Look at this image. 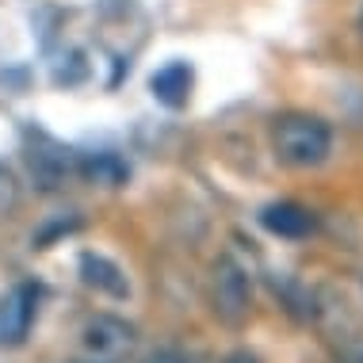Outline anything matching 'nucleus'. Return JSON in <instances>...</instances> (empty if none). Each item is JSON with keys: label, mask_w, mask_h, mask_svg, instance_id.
Segmentation results:
<instances>
[{"label": "nucleus", "mask_w": 363, "mask_h": 363, "mask_svg": "<svg viewBox=\"0 0 363 363\" xmlns=\"http://www.w3.org/2000/svg\"><path fill=\"white\" fill-rule=\"evenodd\" d=\"M272 150L291 169H318L333 150V130L318 115H279L272 126Z\"/></svg>", "instance_id": "1"}, {"label": "nucleus", "mask_w": 363, "mask_h": 363, "mask_svg": "<svg viewBox=\"0 0 363 363\" xmlns=\"http://www.w3.org/2000/svg\"><path fill=\"white\" fill-rule=\"evenodd\" d=\"M211 302H214V313L218 321H225L230 329L245 325L249 318V306H252V283L245 276V268L233 257H222L214 264V279H211Z\"/></svg>", "instance_id": "2"}, {"label": "nucleus", "mask_w": 363, "mask_h": 363, "mask_svg": "<svg viewBox=\"0 0 363 363\" xmlns=\"http://www.w3.org/2000/svg\"><path fill=\"white\" fill-rule=\"evenodd\" d=\"M35 306H38V287L19 283V287L0 302V348H16L27 340L35 321Z\"/></svg>", "instance_id": "3"}, {"label": "nucleus", "mask_w": 363, "mask_h": 363, "mask_svg": "<svg viewBox=\"0 0 363 363\" xmlns=\"http://www.w3.org/2000/svg\"><path fill=\"white\" fill-rule=\"evenodd\" d=\"M69 164H73L69 150H62V145L50 142V138H38L31 150H27V169H31L35 184H38L43 191L62 188L65 176H69Z\"/></svg>", "instance_id": "4"}, {"label": "nucleus", "mask_w": 363, "mask_h": 363, "mask_svg": "<svg viewBox=\"0 0 363 363\" xmlns=\"http://www.w3.org/2000/svg\"><path fill=\"white\" fill-rule=\"evenodd\" d=\"M84 345L96 352V356H119L134 345V329L126 321L111 318V313H100L96 321H88L84 329Z\"/></svg>", "instance_id": "5"}, {"label": "nucleus", "mask_w": 363, "mask_h": 363, "mask_svg": "<svg viewBox=\"0 0 363 363\" xmlns=\"http://www.w3.org/2000/svg\"><path fill=\"white\" fill-rule=\"evenodd\" d=\"M191 65L188 62H169L164 69H157L150 77V92H153V100L157 104H164V107H184L188 104V96H191Z\"/></svg>", "instance_id": "6"}, {"label": "nucleus", "mask_w": 363, "mask_h": 363, "mask_svg": "<svg viewBox=\"0 0 363 363\" xmlns=\"http://www.w3.org/2000/svg\"><path fill=\"white\" fill-rule=\"evenodd\" d=\"M260 225L268 233H276V238H306L313 230V214L306 207H298V203H268V207L260 211Z\"/></svg>", "instance_id": "7"}, {"label": "nucleus", "mask_w": 363, "mask_h": 363, "mask_svg": "<svg viewBox=\"0 0 363 363\" xmlns=\"http://www.w3.org/2000/svg\"><path fill=\"white\" fill-rule=\"evenodd\" d=\"M81 279L88 283V287L111 294V298H126V291H130V283H126L123 268L115 260L100 257V252H84L81 257Z\"/></svg>", "instance_id": "8"}, {"label": "nucleus", "mask_w": 363, "mask_h": 363, "mask_svg": "<svg viewBox=\"0 0 363 363\" xmlns=\"http://www.w3.org/2000/svg\"><path fill=\"white\" fill-rule=\"evenodd\" d=\"M77 172L88 184H100V188H119V184H126V164L115 153H88L77 161Z\"/></svg>", "instance_id": "9"}, {"label": "nucleus", "mask_w": 363, "mask_h": 363, "mask_svg": "<svg viewBox=\"0 0 363 363\" xmlns=\"http://www.w3.org/2000/svg\"><path fill=\"white\" fill-rule=\"evenodd\" d=\"M19 211V180L8 164H0V218H12Z\"/></svg>", "instance_id": "10"}, {"label": "nucleus", "mask_w": 363, "mask_h": 363, "mask_svg": "<svg viewBox=\"0 0 363 363\" xmlns=\"http://www.w3.org/2000/svg\"><path fill=\"white\" fill-rule=\"evenodd\" d=\"M145 363H184L180 356H172V352H157V356H150Z\"/></svg>", "instance_id": "11"}, {"label": "nucleus", "mask_w": 363, "mask_h": 363, "mask_svg": "<svg viewBox=\"0 0 363 363\" xmlns=\"http://www.w3.org/2000/svg\"><path fill=\"white\" fill-rule=\"evenodd\" d=\"M225 363H257V356H249V352H233Z\"/></svg>", "instance_id": "12"}, {"label": "nucleus", "mask_w": 363, "mask_h": 363, "mask_svg": "<svg viewBox=\"0 0 363 363\" xmlns=\"http://www.w3.org/2000/svg\"><path fill=\"white\" fill-rule=\"evenodd\" d=\"M359 27H363V16H359Z\"/></svg>", "instance_id": "13"}]
</instances>
